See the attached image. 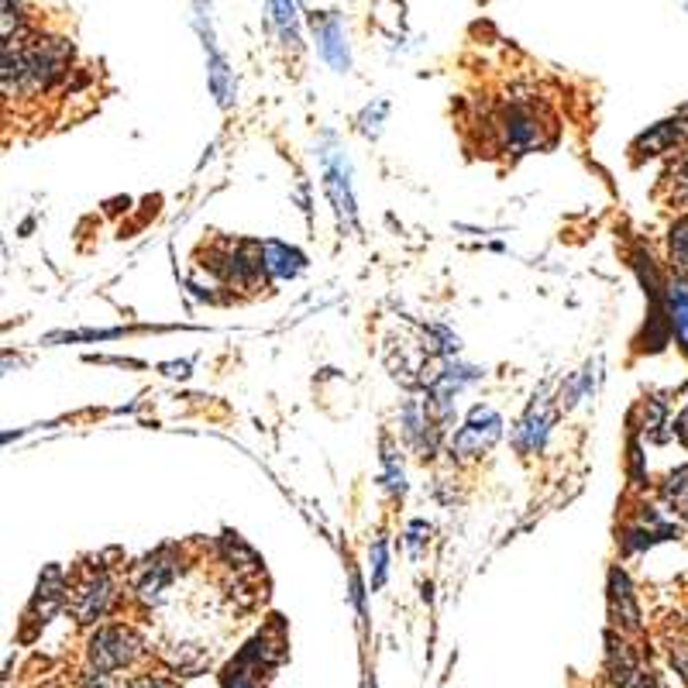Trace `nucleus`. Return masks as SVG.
Returning <instances> with one entry per match:
<instances>
[{"label":"nucleus","mask_w":688,"mask_h":688,"mask_svg":"<svg viewBox=\"0 0 688 688\" xmlns=\"http://www.w3.org/2000/svg\"><path fill=\"white\" fill-rule=\"evenodd\" d=\"M141 651V637L128 626H104V630H97L90 637V664L97 672H117V667H125L138 658Z\"/></svg>","instance_id":"1"},{"label":"nucleus","mask_w":688,"mask_h":688,"mask_svg":"<svg viewBox=\"0 0 688 688\" xmlns=\"http://www.w3.org/2000/svg\"><path fill=\"white\" fill-rule=\"evenodd\" d=\"M499 141L506 152H534L544 145V120L534 104H513L499 117Z\"/></svg>","instance_id":"2"},{"label":"nucleus","mask_w":688,"mask_h":688,"mask_svg":"<svg viewBox=\"0 0 688 688\" xmlns=\"http://www.w3.org/2000/svg\"><path fill=\"white\" fill-rule=\"evenodd\" d=\"M499 431H502L499 413H496L493 407H475V410L469 413V423H464V428L455 434L451 451H455L458 458H472V455L489 451L493 444H496V437H499Z\"/></svg>","instance_id":"3"},{"label":"nucleus","mask_w":688,"mask_h":688,"mask_svg":"<svg viewBox=\"0 0 688 688\" xmlns=\"http://www.w3.org/2000/svg\"><path fill=\"white\" fill-rule=\"evenodd\" d=\"M111 599H114V585H111L107 572H87L76 582V589L69 593V606L79 623H93L104 616Z\"/></svg>","instance_id":"4"},{"label":"nucleus","mask_w":688,"mask_h":688,"mask_svg":"<svg viewBox=\"0 0 688 688\" xmlns=\"http://www.w3.org/2000/svg\"><path fill=\"white\" fill-rule=\"evenodd\" d=\"M681 138H688V111L678 114V117H672V120H661V125H658L654 131L640 135L637 145H634V152H637V158H644V155H661V152H672Z\"/></svg>","instance_id":"5"},{"label":"nucleus","mask_w":688,"mask_h":688,"mask_svg":"<svg viewBox=\"0 0 688 688\" xmlns=\"http://www.w3.org/2000/svg\"><path fill=\"white\" fill-rule=\"evenodd\" d=\"M173 575H176V564L166 551H162V555H155L141 564V572L135 578V593L145 602H158L162 593H166V585L173 582Z\"/></svg>","instance_id":"6"},{"label":"nucleus","mask_w":688,"mask_h":688,"mask_svg":"<svg viewBox=\"0 0 688 688\" xmlns=\"http://www.w3.org/2000/svg\"><path fill=\"white\" fill-rule=\"evenodd\" d=\"M314 31H317V42H320V55L328 59L334 69H348V46H344V28H341V17L328 14V17H314Z\"/></svg>","instance_id":"7"},{"label":"nucleus","mask_w":688,"mask_h":688,"mask_svg":"<svg viewBox=\"0 0 688 688\" xmlns=\"http://www.w3.org/2000/svg\"><path fill=\"white\" fill-rule=\"evenodd\" d=\"M66 602V582H63V572L59 569H49L42 575V582H38V593H35V602H31V616L35 623H49L59 606Z\"/></svg>","instance_id":"8"},{"label":"nucleus","mask_w":688,"mask_h":688,"mask_svg":"<svg viewBox=\"0 0 688 688\" xmlns=\"http://www.w3.org/2000/svg\"><path fill=\"white\" fill-rule=\"evenodd\" d=\"M610 602H613V620L620 626H626V630H637V626H640V613H637V606H634L630 582H626V575L616 572V569L610 575Z\"/></svg>","instance_id":"9"},{"label":"nucleus","mask_w":688,"mask_h":688,"mask_svg":"<svg viewBox=\"0 0 688 688\" xmlns=\"http://www.w3.org/2000/svg\"><path fill=\"white\" fill-rule=\"evenodd\" d=\"M548 423H551V413H548V403H534L531 413L523 417V423L517 428V448L520 451H537L544 444V434H548Z\"/></svg>","instance_id":"10"},{"label":"nucleus","mask_w":688,"mask_h":688,"mask_svg":"<svg viewBox=\"0 0 688 688\" xmlns=\"http://www.w3.org/2000/svg\"><path fill=\"white\" fill-rule=\"evenodd\" d=\"M262 258H266V272L269 276H296L303 269V255L296 249H286V245H279V241H266L262 245Z\"/></svg>","instance_id":"11"},{"label":"nucleus","mask_w":688,"mask_h":688,"mask_svg":"<svg viewBox=\"0 0 688 688\" xmlns=\"http://www.w3.org/2000/svg\"><path fill=\"white\" fill-rule=\"evenodd\" d=\"M266 664H258V661H252V658H245L241 654L228 672H225V688H262V681H258V672Z\"/></svg>","instance_id":"12"},{"label":"nucleus","mask_w":688,"mask_h":688,"mask_svg":"<svg viewBox=\"0 0 688 688\" xmlns=\"http://www.w3.org/2000/svg\"><path fill=\"white\" fill-rule=\"evenodd\" d=\"M661 496H664L667 506H675V510L688 513V469H678V472L667 475L664 485H661Z\"/></svg>","instance_id":"13"},{"label":"nucleus","mask_w":688,"mask_h":688,"mask_svg":"<svg viewBox=\"0 0 688 688\" xmlns=\"http://www.w3.org/2000/svg\"><path fill=\"white\" fill-rule=\"evenodd\" d=\"M667 303H672L675 334H678V341H681V348L688 352V290H685V286H672V293H667Z\"/></svg>","instance_id":"14"},{"label":"nucleus","mask_w":688,"mask_h":688,"mask_svg":"<svg viewBox=\"0 0 688 688\" xmlns=\"http://www.w3.org/2000/svg\"><path fill=\"white\" fill-rule=\"evenodd\" d=\"M667 249H672V262L681 276H688V217L675 220L672 234H667Z\"/></svg>","instance_id":"15"},{"label":"nucleus","mask_w":688,"mask_h":688,"mask_svg":"<svg viewBox=\"0 0 688 688\" xmlns=\"http://www.w3.org/2000/svg\"><path fill=\"white\" fill-rule=\"evenodd\" d=\"M272 8V22L279 25L282 38H286V46H296V11H293V0H269Z\"/></svg>","instance_id":"16"},{"label":"nucleus","mask_w":688,"mask_h":688,"mask_svg":"<svg viewBox=\"0 0 688 688\" xmlns=\"http://www.w3.org/2000/svg\"><path fill=\"white\" fill-rule=\"evenodd\" d=\"M328 190H331V200H334L337 214H341V217H344V220H348V225H352V217H355V204H352L348 183H344L337 169H328Z\"/></svg>","instance_id":"17"},{"label":"nucleus","mask_w":688,"mask_h":688,"mask_svg":"<svg viewBox=\"0 0 688 688\" xmlns=\"http://www.w3.org/2000/svg\"><path fill=\"white\" fill-rule=\"evenodd\" d=\"M658 428H664V403L651 399V403H647V410H644V431L651 434L654 441H664V434Z\"/></svg>","instance_id":"18"},{"label":"nucleus","mask_w":688,"mask_h":688,"mask_svg":"<svg viewBox=\"0 0 688 688\" xmlns=\"http://www.w3.org/2000/svg\"><path fill=\"white\" fill-rule=\"evenodd\" d=\"M667 183H672V190H675L678 200L688 196V158H681L678 166H675L672 173H667Z\"/></svg>","instance_id":"19"},{"label":"nucleus","mask_w":688,"mask_h":688,"mask_svg":"<svg viewBox=\"0 0 688 688\" xmlns=\"http://www.w3.org/2000/svg\"><path fill=\"white\" fill-rule=\"evenodd\" d=\"M128 688H179L173 678H162V675H141L135 681H128Z\"/></svg>","instance_id":"20"},{"label":"nucleus","mask_w":688,"mask_h":688,"mask_svg":"<svg viewBox=\"0 0 688 688\" xmlns=\"http://www.w3.org/2000/svg\"><path fill=\"white\" fill-rule=\"evenodd\" d=\"M382 582H386V540L375 544V578H372V585L379 589Z\"/></svg>","instance_id":"21"},{"label":"nucleus","mask_w":688,"mask_h":688,"mask_svg":"<svg viewBox=\"0 0 688 688\" xmlns=\"http://www.w3.org/2000/svg\"><path fill=\"white\" fill-rule=\"evenodd\" d=\"M84 688H117V685L111 681V675H107V672H93V675H87V678H84Z\"/></svg>","instance_id":"22"},{"label":"nucleus","mask_w":688,"mask_h":688,"mask_svg":"<svg viewBox=\"0 0 688 688\" xmlns=\"http://www.w3.org/2000/svg\"><path fill=\"white\" fill-rule=\"evenodd\" d=\"M675 434H678V441L688 448V407L681 410V417L675 420Z\"/></svg>","instance_id":"23"}]
</instances>
